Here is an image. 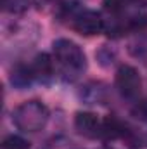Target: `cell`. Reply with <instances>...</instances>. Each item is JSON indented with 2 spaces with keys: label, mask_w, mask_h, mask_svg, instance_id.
I'll use <instances>...</instances> for the list:
<instances>
[{
  "label": "cell",
  "mask_w": 147,
  "mask_h": 149,
  "mask_svg": "<svg viewBox=\"0 0 147 149\" xmlns=\"http://www.w3.org/2000/svg\"><path fill=\"white\" fill-rule=\"evenodd\" d=\"M116 87L123 97L135 99L140 94V74L133 66H121L116 73Z\"/></svg>",
  "instance_id": "cell-3"
},
{
  "label": "cell",
  "mask_w": 147,
  "mask_h": 149,
  "mask_svg": "<svg viewBox=\"0 0 147 149\" xmlns=\"http://www.w3.org/2000/svg\"><path fill=\"white\" fill-rule=\"evenodd\" d=\"M123 134V125L116 120V118H107L104 123H102V130H101V135L107 137V139H116Z\"/></svg>",
  "instance_id": "cell-7"
},
{
  "label": "cell",
  "mask_w": 147,
  "mask_h": 149,
  "mask_svg": "<svg viewBox=\"0 0 147 149\" xmlns=\"http://www.w3.org/2000/svg\"><path fill=\"white\" fill-rule=\"evenodd\" d=\"M73 30L85 37L99 35L104 30V21L95 10H80L73 16Z\"/></svg>",
  "instance_id": "cell-4"
},
{
  "label": "cell",
  "mask_w": 147,
  "mask_h": 149,
  "mask_svg": "<svg viewBox=\"0 0 147 149\" xmlns=\"http://www.w3.org/2000/svg\"><path fill=\"white\" fill-rule=\"evenodd\" d=\"M28 3H30V0H2L3 10H7V12H10V14L24 12V10L28 9Z\"/></svg>",
  "instance_id": "cell-8"
},
{
  "label": "cell",
  "mask_w": 147,
  "mask_h": 149,
  "mask_svg": "<svg viewBox=\"0 0 147 149\" xmlns=\"http://www.w3.org/2000/svg\"><path fill=\"white\" fill-rule=\"evenodd\" d=\"M49 120L47 108L38 101H26L12 113L14 125L23 132H38L45 127Z\"/></svg>",
  "instance_id": "cell-1"
},
{
  "label": "cell",
  "mask_w": 147,
  "mask_h": 149,
  "mask_svg": "<svg viewBox=\"0 0 147 149\" xmlns=\"http://www.w3.org/2000/svg\"><path fill=\"white\" fill-rule=\"evenodd\" d=\"M104 7H106V10H109L112 14H118V12L125 10L126 0H106L104 2Z\"/></svg>",
  "instance_id": "cell-10"
},
{
  "label": "cell",
  "mask_w": 147,
  "mask_h": 149,
  "mask_svg": "<svg viewBox=\"0 0 147 149\" xmlns=\"http://www.w3.org/2000/svg\"><path fill=\"white\" fill-rule=\"evenodd\" d=\"M74 127L85 137H97L101 135V130H102V123L94 113H78L74 118Z\"/></svg>",
  "instance_id": "cell-5"
},
{
  "label": "cell",
  "mask_w": 147,
  "mask_h": 149,
  "mask_svg": "<svg viewBox=\"0 0 147 149\" xmlns=\"http://www.w3.org/2000/svg\"><path fill=\"white\" fill-rule=\"evenodd\" d=\"M30 68H31L33 76H37V78H49L52 74V61H50V57L47 54H40V56L35 57V61H33V64Z\"/></svg>",
  "instance_id": "cell-6"
},
{
  "label": "cell",
  "mask_w": 147,
  "mask_h": 149,
  "mask_svg": "<svg viewBox=\"0 0 147 149\" xmlns=\"http://www.w3.org/2000/svg\"><path fill=\"white\" fill-rule=\"evenodd\" d=\"M2 149H30V142L19 135H9L2 142Z\"/></svg>",
  "instance_id": "cell-9"
},
{
  "label": "cell",
  "mask_w": 147,
  "mask_h": 149,
  "mask_svg": "<svg viewBox=\"0 0 147 149\" xmlns=\"http://www.w3.org/2000/svg\"><path fill=\"white\" fill-rule=\"evenodd\" d=\"M139 3H147V0H137Z\"/></svg>",
  "instance_id": "cell-11"
},
{
  "label": "cell",
  "mask_w": 147,
  "mask_h": 149,
  "mask_svg": "<svg viewBox=\"0 0 147 149\" xmlns=\"http://www.w3.org/2000/svg\"><path fill=\"white\" fill-rule=\"evenodd\" d=\"M54 56L66 74H76L85 70V54L71 40L61 38L54 42Z\"/></svg>",
  "instance_id": "cell-2"
}]
</instances>
